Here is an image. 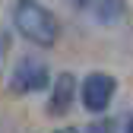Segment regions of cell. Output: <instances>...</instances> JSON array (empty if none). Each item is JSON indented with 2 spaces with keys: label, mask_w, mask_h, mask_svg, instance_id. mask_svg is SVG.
Instances as JSON below:
<instances>
[{
  "label": "cell",
  "mask_w": 133,
  "mask_h": 133,
  "mask_svg": "<svg viewBox=\"0 0 133 133\" xmlns=\"http://www.w3.org/2000/svg\"><path fill=\"white\" fill-rule=\"evenodd\" d=\"M54 133H82V130H76V127H60V130H54Z\"/></svg>",
  "instance_id": "obj_6"
},
{
  "label": "cell",
  "mask_w": 133,
  "mask_h": 133,
  "mask_svg": "<svg viewBox=\"0 0 133 133\" xmlns=\"http://www.w3.org/2000/svg\"><path fill=\"white\" fill-rule=\"evenodd\" d=\"M76 3H89V0H76Z\"/></svg>",
  "instance_id": "obj_8"
},
{
  "label": "cell",
  "mask_w": 133,
  "mask_h": 133,
  "mask_svg": "<svg viewBox=\"0 0 133 133\" xmlns=\"http://www.w3.org/2000/svg\"><path fill=\"white\" fill-rule=\"evenodd\" d=\"M73 95H76V79L73 73H60L54 89H51V98H48V111L51 114H66L73 105Z\"/></svg>",
  "instance_id": "obj_4"
},
{
  "label": "cell",
  "mask_w": 133,
  "mask_h": 133,
  "mask_svg": "<svg viewBox=\"0 0 133 133\" xmlns=\"http://www.w3.org/2000/svg\"><path fill=\"white\" fill-rule=\"evenodd\" d=\"M13 25L25 41L38 44V48H51L60 38V25L54 19V13L38 0H19L13 10Z\"/></svg>",
  "instance_id": "obj_1"
},
{
  "label": "cell",
  "mask_w": 133,
  "mask_h": 133,
  "mask_svg": "<svg viewBox=\"0 0 133 133\" xmlns=\"http://www.w3.org/2000/svg\"><path fill=\"white\" fill-rule=\"evenodd\" d=\"M127 133H133V114H130V124H127Z\"/></svg>",
  "instance_id": "obj_7"
},
{
  "label": "cell",
  "mask_w": 133,
  "mask_h": 133,
  "mask_svg": "<svg viewBox=\"0 0 133 133\" xmlns=\"http://www.w3.org/2000/svg\"><path fill=\"white\" fill-rule=\"evenodd\" d=\"M86 133H114V124L111 121H95L92 127H86Z\"/></svg>",
  "instance_id": "obj_5"
},
{
  "label": "cell",
  "mask_w": 133,
  "mask_h": 133,
  "mask_svg": "<svg viewBox=\"0 0 133 133\" xmlns=\"http://www.w3.org/2000/svg\"><path fill=\"white\" fill-rule=\"evenodd\" d=\"M48 86V66L35 57H19L10 73V92L13 95H29V92H41Z\"/></svg>",
  "instance_id": "obj_2"
},
{
  "label": "cell",
  "mask_w": 133,
  "mask_h": 133,
  "mask_svg": "<svg viewBox=\"0 0 133 133\" xmlns=\"http://www.w3.org/2000/svg\"><path fill=\"white\" fill-rule=\"evenodd\" d=\"M114 92H117V79L114 76H108V73H89L86 79H82V86H79V102L86 105V111L102 114L111 105Z\"/></svg>",
  "instance_id": "obj_3"
}]
</instances>
